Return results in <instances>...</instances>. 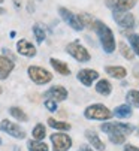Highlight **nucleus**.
<instances>
[{
	"label": "nucleus",
	"instance_id": "nucleus-1",
	"mask_svg": "<svg viewBox=\"0 0 139 151\" xmlns=\"http://www.w3.org/2000/svg\"><path fill=\"white\" fill-rule=\"evenodd\" d=\"M91 29L94 30V33L99 36V40H100V45H102L103 51H105L106 54L114 52V51H115V47H117V44H115V37H114L112 30L103 23V21H100V19L93 21Z\"/></svg>",
	"mask_w": 139,
	"mask_h": 151
},
{
	"label": "nucleus",
	"instance_id": "nucleus-2",
	"mask_svg": "<svg viewBox=\"0 0 139 151\" xmlns=\"http://www.w3.org/2000/svg\"><path fill=\"white\" fill-rule=\"evenodd\" d=\"M114 114L108 109L106 106L100 105V103H96V105H91L88 108H85L84 111V117L87 120H99V121H103V120H109Z\"/></svg>",
	"mask_w": 139,
	"mask_h": 151
},
{
	"label": "nucleus",
	"instance_id": "nucleus-3",
	"mask_svg": "<svg viewBox=\"0 0 139 151\" xmlns=\"http://www.w3.org/2000/svg\"><path fill=\"white\" fill-rule=\"evenodd\" d=\"M66 51H67L69 55L73 57V58H75L76 61H79V63H87V61L91 58V55H90V52L87 51V48L82 47L78 40H73V42H71V44H67Z\"/></svg>",
	"mask_w": 139,
	"mask_h": 151
},
{
	"label": "nucleus",
	"instance_id": "nucleus-4",
	"mask_svg": "<svg viewBox=\"0 0 139 151\" xmlns=\"http://www.w3.org/2000/svg\"><path fill=\"white\" fill-rule=\"evenodd\" d=\"M27 73H29L30 79L37 85H43V84H48L53 81V73L43 68H39V66H29Z\"/></svg>",
	"mask_w": 139,
	"mask_h": 151
},
{
	"label": "nucleus",
	"instance_id": "nucleus-5",
	"mask_svg": "<svg viewBox=\"0 0 139 151\" xmlns=\"http://www.w3.org/2000/svg\"><path fill=\"white\" fill-rule=\"evenodd\" d=\"M102 132L111 135V133H118V135H130L133 132V126L132 124H124V123H105L100 126Z\"/></svg>",
	"mask_w": 139,
	"mask_h": 151
},
{
	"label": "nucleus",
	"instance_id": "nucleus-6",
	"mask_svg": "<svg viewBox=\"0 0 139 151\" xmlns=\"http://www.w3.org/2000/svg\"><path fill=\"white\" fill-rule=\"evenodd\" d=\"M0 130L8 133L9 136H12L15 139H24L26 138L24 129H21L19 124H17L14 121H9V120H2L0 121Z\"/></svg>",
	"mask_w": 139,
	"mask_h": 151
},
{
	"label": "nucleus",
	"instance_id": "nucleus-7",
	"mask_svg": "<svg viewBox=\"0 0 139 151\" xmlns=\"http://www.w3.org/2000/svg\"><path fill=\"white\" fill-rule=\"evenodd\" d=\"M50 139L53 142V151H69L72 147V139L66 133H53Z\"/></svg>",
	"mask_w": 139,
	"mask_h": 151
},
{
	"label": "nucleus",
	"instance_id": "nucleus-8",
	"mask_svg": "<svg viewBox=\"0 0 139 151\" xmlns=\"http://www.w3.org/2000/svg\"><path fill=\"white\" fill-rule=\"evenodd\" d=\"M58 14H60V17H61V19L64 21V23L67 26H71L73 30H76V32L84 30V26H82V23L79 21L78 15H75L72 11H69L66 8H58Z\"/></svg>",
	"mask_w": 139,
	"mask_h": 151
},
{
	"label": "nucleus",
	"instance_id": "nucleus-9",
	"mask_svg": "<svg viewBox=\"0 0 139 151\" xmlns=\"http://www.w3.org/2000/svg\"><path fill=\"white\" fill-rule=\"evenodd\" d=\"M112 18L120 27L123 29H133L136 21L135 17L130 12H120V11H112Z\"/></svg>",
	"mask_w": 139,
	"mask_h": 151
},
{
	"label": "nucleus",
	"instance_id": "nucleus-10",
	"mask_svg": "<svg viewBox=\"0 0 139 151\" xmlns=\"http://www.w3.org/2000/svg\"><path fill=\"white\" fill-rule=\"evenodd\" d=\"M105 5L112 11L129 12L136 5V0H105Z\"/></svg>",
	"mask_w": 139,
	"mask_h": 151
},
{
	"label": "nucleus",
	"instance_id": "nucleus-11",
	"mask_svg": "<svg viewBox=\"0 0 139 151\" xmlns=\"http://www.w3.org/2000/svg\"><path fill=\"white\" fill-rule=\"evenodd\" d=\"M43 96L50 100H54V102H61V100L67 99V90L63 85H54L50 90H46Z\"/></svg>",
	"mask_w": 139,
	"mask_h": 151
},
{
	"label": "nucleus",
	"instance_id": "nucleus-12",
	"mask_svg": "<svg viewBox=\"0 0 139 151\" xmlns=\"http://www.w3.org/2000/svg\"><path fill=\"white\" fill-rule=\"evenodd\" d=\"M17 51L19 55H24V57H35L36 55V47L29 42L27 39H19L17 42Z\"/></svg>",
	"mask_w": 139,
	"mask_h": 151
},
{
	"label": "nucleus",
	"instance_id": "nucleus-13",
	"mask_svg": "<svg viewBox=\"0 0 139 151\" xmlns=\"http://www.w3.org/2000/svg\"><path fill=\"white\" fill-rule=\"evenodd\" d=\"M15 69V63L6 55H0V79H6Z\"/></svg>",
	"mask_w": 139,
	"mask_h": 151
},
{
	"label": "nucleus",
	"instance_id": "nucleus-14",
	"mask_svg": "<svg viewBox=\"0 0 139 151\" xmlns=\"http://www.w3.org/2000/svg\"><path fill=\"white\" fill-rule=\"evenodd\" d=\"M78 79L79 82H82L84 85L90 87V85L94 82L96 79H99V73L96 70H91V69H82L78 72Z\"/></svg>",
	"mask_w": 139,
	"mask_h": 151
},
{
	"label": "nucleus",
	"instance_id": "nucleus-15",
	"mask_svg": "<svg viewBox=\"0 0 139 151\" xmlns=\"http://www.w3.org/2000/svg\"><path fill=\"white\" fill-rule=\"evenodd\" d=\"M85 138H87V141L91 144V147L93 148H96V150H99V151H103L106 147H105V144H103V141H100V138L97 136V133L96 132H93V130H87L85 132Z\"/></svg>",
	"mask_w": 139,
	"mask_h": 151
},
{
	"label": "nucleus",
	"instance_id": "nucleus-16",
	"mask_svg": "<svg viewBox=\"0 0 139 151\" xmlns=\"http://www.w3.org/2000/svg\"><path fill=\"white\" fill-rule=\"evenodd\" d=\"M106 73L112 78H117V79H123L126 75H127V70L121 66H106L105 68Z\"/></svg>",
	"mask_w": 139,
	"mask_h": 151
},
{
	"label": "nucleus",
	"instance_id": "nucleus-17",
	"mask_svg": "<svg viewBox=\"0 0 139 151\" xmlns=\"http://www.w3.org/2000/svg\"><path fill=\"white\" fill-rule=\"evenodd\" d=\"M50 63L51 66L60 73V75H71V69H69V66L61 61V60H57V58H50Z\"/></svg>",
	"mask_w": 139,
	"mask_h": 151
},
{
	"label": "nucleus",
	"instance_id": "nucleus-18",
	"mask_svg": "<svg viewBox=\"0 0 139 151\" xmlns=\"http://www.w3.org/2000/svg\"><path fill=\"white\" fill-rule=\"evenodd\" d=\"M96 91L102 96H109L111 91H112V85L108 79H100L97 84H96Z\"/></svg>",
	"mask_w": 139,
	"mask_h": 151
},
{
	"label": "nucleus",
	"instance_id": "nucleus-19",
	"mask_svg": "<svg viewBox=\"0 0 139 151\" xmlns=\"http://www.w3.org/2000/svg\"><path fill=\"white\" fill-rule=\"evenodd\" d=\"M112 114H115V117H118V118H129V117H132V106L127 103L120 105L115 108V111Z\"/></svg>",
	"mask_w": 139,
	"mask_h": 151
},
{
	"label": "nucleus",
	"instance_id": "nucleus-20",
	"mask_svg": "<svg viewBox=\"0 0 139 151\" xmlns=\"http://www.w3.org/2000/svg\"><path fill=\"white\" fill-rule=\"evenodd\" d=\"M9 114L17 120V121H21V123H26L27 120H29V117H27V114L21 109V108H18V106H12L11 109H9Z\"/></svg>",
	"mask_w": 139,
	"mask_h": 151
},
{
	"label": "nucleus",
	"instance_id": "nucleus-21",
	"mask_svg": "<svg viewBox=\"0 0 139 151\" xmlns=\"http://www.w3.org/2000/svg\"><path fill=\"white\" fill-rule=\"evenodd\" d=\"M27 147H29V151H48V145L42 141H36V139L29 141Z\"/></svg>",
	"mask_w": 139,
	"mask_h": 151
},
{
	"label": "nucleus",
	"instance_id": "nucleus-22",
	"mask_svg": "<svg viewBox=\"0 0 139 151\" xmlns=\"http://www.w3.org/2000/svg\"><path fill=\"white\" fill-rule=\"evenodd\" d=\"M127 39H129V44L132 47L133 54L139 55V33H132V35H129Z\"/></svg>",
	"mask_w": 139,
	"mask_h": 151
},
{
	"label": "nucleus",
	"instance_id": "nucleus-23",
	"mask_svg": "<svg viewBox=\"0 0 139 151\" xmlns=\"http://www.w3.org/2000/svg\"><path fill=\"white\" fill-rule=\"evenodd\" d=\"M48 124L53 129H57V130H71V124H67L64 121H57L54 118H48Z\"/></svg>",
	"mask_w": 139,
	"mask_h": 151
},
{
	"label": "nucleus",
	"instance_id": "nucleus-24",
	"mask_svg": "<svg viewBox=\"0 0 139 151\" xmlns=\"http://www.w3.org/2000/svg\"><path fill=\"white\" fill-rule=\"evenodd\" d=\"M127 102L130 106H135V108H139V91L138 90H130L126 96Z\"/></svg>",
	"mask_w": 139,
	"mask_h": 151
},
{
	"label": "nucleus",
	"instance_id": "nucleus-25",
	"mask_svg": "<svg viewBox=\"0 0 139 151\" xmlns=\"http://www.w3.org/2000/svg\"><path fill=\"white\" fill-rule=\"evenodd\" d=\"M45 126L43 124H36L35 126V129H33V132H32V135H33V138L36 139V141H42L43 138H45Z\"/></svg>",
	"mask_w": 139,
	"mask_h": 151
},
{
	"label": "nucleus",
	"instance_id": "nucleus-26",
	"mask_svg": "<svg viewBox=\"0 0 139 151\" xmlns=\"http://www.w3.org/2000/svg\"><path fill=\"white\" fill-rule=\"evenodd\" d=\"M33 33H35V37L37 40V44H42V42L45 40V30L42 29V26L35 24L33 26Z\"/></svg>",
	"mask_w": 139,
	"mask_h": 151
},
{
	"label": "nucleus",
	"instance_id": "nucleus-27",
	"mask_svg": "<svg viewBox=\"0 0 139 151\" xmlns=\"http://www.w3.org/2000/svg\"><path fill=\"white\" fill-rule=\"evenodd\" d=\"M120 51H121V55H123L124 58H127V60H132V58L135 57L133 51L124 44V42H121V44H120Z\"/></svg>",
	"mask_w": 139,
	"mask_h": 151
},
{
	"label": "nucleus",
	"instance_id": "nucleus-28",
	"mask_svg": "<svg viewBox=\"0 0 139 151\" xmlns=\"http://www.w3.org/2000/svg\"><path fill=\"white\" fill-rule=\"evenodd\" d=\"M109 141L115 145H120V144H124L126 141V136L124 135H118V133H111L109 135Z\"/></svg>",
	"mask_w": 139,
	"mask_h": 151
},
{
	"label": "nucleus",
	"instance_id": "nucleus-29",
	"mask_svg": "<svg viewBox=\"0 0 139 151\" xmlns=\"http://www.w3.org/2000/svg\"><path fill=\"white\" fill-rule=\"evenodd\" d=\"M45 108L48 109L50 112H55L57 111V102H54V100H45Z\"/></svg>",
	"mask_w": 139,
	"mask_h": 151
},
{
	"label": "nucleus",
	"instance_id": "nucleus-30",
	"mask_svg": "<svg viewBox=\"0 0 139 151\" xmlns=\"http://www.w3.org/2000/svg\"><path fill=\"white\" fill-rule=\"evenodd\" d=\"M124 151H139V148L132 144H127V145H124Z\"/></svg>",
	"mask_w": 139,
	"mask_h": 151
},
{
	"label": "nucleus",
	"instance_id": "nucleus-31",
	"mask_svg": "<svg viewBox=\"0 0 139 151\" xmlns=\"http://www.w3.org/2000/svg\"><path fill=\"white\" fill-rule=\"evenodd\" d=\"M81 151H93V150H91V148H88L87 145H82V147H81Z\"/></svg>",
	"mask_w": 139,
	"mask_h": 151
},
{
	"label": "nucleus",
	"instance_id": "nucleus-32",
	"mask_svg": "<svg viewBox=\"0 0 139 151\" xmlns=\"http://www.w3.org/2000/svg\"><path fill=\"white\" fill-rule=\"evenodd\" d=\"M33 11H35V6H33V3L30 2V3H29V12H33Z\"/></svg>",
	"mask_w": 139,
	"mask_h": 151
},
{
	"label": "nucleus",
	"instance_id": "nucleus-33",
	"mask_svg": "<svg viewBox=\"0 0 139 151\" xmlns=\"http://www.w3.org/2000/svg\"><path fill=\"white\" fill-rule=\"evenodd\" d=\"M14 3H15V8L19 9V6H21V5H19V0H14Z\"/></svg>",
	"mask_w": 139,
	"mask_h": 151
},
{
	"label": "nucleus",
	"instance_id": "nucleus-34",
	"mask_svg": "<svg viewBox=\"0 0 139 151\" xmlns=\"http://www.w3.org/2000/svg\"><path fill=\"white\" fill-rule=\"evenodd\" d=\"M3 14H6V9L5 8H0V15H3Z\"/></svg>",
	"mask_w": 139,
	"mask_h": 151
},
{
	"label": "nucleus",
	"instance_id": "nucleus-35",
	"mask_svg": "<svg viewBox=\"0 0 139 151\" xmlns=\"http://www.w3.org/2000/svg\"><path fill=\"white\" fill-rule=\"evenodd\" d=\"M9 36H11V37H15V36H17V33H15V32H11V33H9Z\"/></svg>",
	"mask_w": 139,
	"mask_h": 151
},
{
	"label": "nucleus",
	"instance_id": "nucleus-36",
	"mask_svg": "<svg viewBox=\"0 0 139 151\" xmlns=\"http://www.w3.org/2000/svg\"><path fill=\"white\" fill-rule=\"evenodd\" d=\"M2 93H3V88H2V87H0V94H2Z\"/></svg>",
	"mask_w": 139,
	"mask_h": 151
},
{
	"label": "nucleus",
	"instance_id": "nucleus-37",
	"mask_svg": "<svg viewBox=\"0 0 139 151\" xmlns=\"http://www.w3.org/2000/svg\"><path fill=\"white\" fill-rule=\"evenodd\" d=\"M2 3H3V0H0V5H2Z\"/></svg>",
	"mask_w": 139,
	"mask_h": 151
},
{
	"label": "nucleus",
	"instance_id": "nucleus-38",
	"mask_svg": "<svg viewBox=\"0 0 139 151\" xmlns=\"http://www.w3.org/2000/svg\"><path fill=\"white\" fill-rule=\"evenodd\" d=\"M138 135H139V130H138Z\"/></svg>",
	"mask_w": 139,
	"mask_h": 151
}]
</instances>
